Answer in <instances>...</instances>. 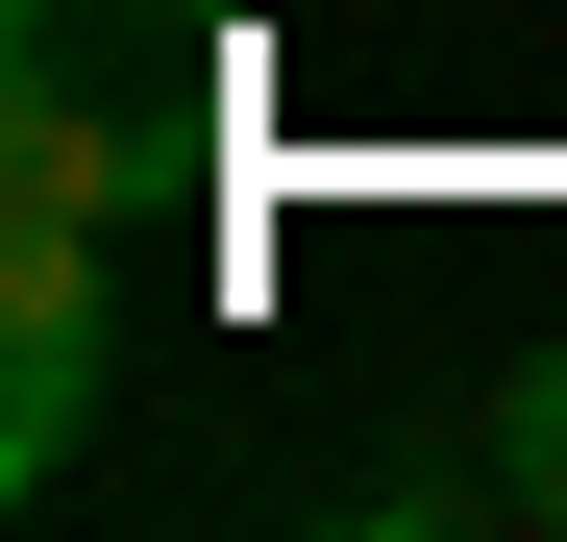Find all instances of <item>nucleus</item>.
<instances>
[{
	"instance_id": "obj_1",
	"label": "nucleus",
	"mask_w": 567,
	"mask_h": 542,
	"mask_svg": "<svg viewBox=\"0 0 567 542\" xmlns=\"http://www.w3.org/2000/svg\"><path fill=\"white\" fill-rule=\"evenodd\" d=\"M124 395V222H0V469H74Z\"/></svg>"
},
{
	"instance_id": "obj_2",
	"label": "nucleus",
	"mask_w": 567,
	"mask_h": 542,
	"mask_svg": "<svg viewBox=\"0 0 567 542\" xmlns=\"http://www.w3.org/2000/svg\"><path fill=\"white\" fill-rule=\"evenodd\" d=\"M148 198V124L74 100V50H25V100H0V222H124Z\"/></svg>"
},
{
	"instance_id": "obj_3",
	"label": "nucleus",
	"mask_w": 567,
	"mask_h": 542,
	"mask_svg": "<svg viewBox=\"0 0 567 542\" xmlns=\"http://www.w3.org/2000/svg\"><path fill=\"white\" fill-rule=\"evenodd\" d=\"M468 493H494V518H543V542H567V345H518V371L468 395Z\"/></svg>"
}]
</instances>
